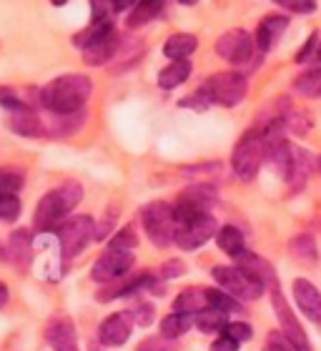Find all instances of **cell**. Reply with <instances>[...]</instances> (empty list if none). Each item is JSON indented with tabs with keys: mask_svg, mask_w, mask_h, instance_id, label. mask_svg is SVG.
<instances>
[{
	"mask_svg": "<svg viewBox=\"0 0 321 351\" xmlns=\"http://www.w3.org/2000/svg\"><path fill=\"white\" fill-rule=\"evenodd\" d=\"M91 93H93V83H91L88 75H60L45 88H40V106L48 113H56V116L78 113L91 101Z\"/></svg>",
	"mask_w": 321,
	"mask_h": 351,
	"instance_id": "obj_1",
	"label": "cell"
},
{
	"mask_svg": "<svg viewBox=\"0 0 321 351\" xmlns=\"http://www.w3.org/2000/svg\"><path fill=\"white\" fill-rule=\"evenodd\" d=\"M80 198H83V186L78 181H66L60 183L58 189L48 191L38 201L36 219H33L36 231H53V228H58L66 221L68 213L80 204Z\"/></svg>",
	"mask_w": 321,
	"mask_h": 351,
	"instance_id": "obj_2",
	"label": "cell"
},
{
	"mask_svg": "<svg viewBox=\"0 0 321 351\" xmlns=\"http://www.w3.org/2000/svg\"><path fill=\"white\" fill-rule=\"evenodd\" d=\"M75 45L83 51V63L86 66H108L110 60L116 58L121 36L113 28V23L106 18V21H93L86 28V33L75 36Z\"/></svg>",
	"mask_w": 321,
	"mask_h": 351,
	"instance_id": "obj_3",
	"label": "cell"
},
{
	"mask_svg": "<svg viewBox=\"0 0 321 351\" xmlns=\"http://www.w3.org/2000/svg\"><path fill=\"white\" fill-rule=\"evenodd\" d=\"M263 161H266V141H263V133L254 125L236 143L231 154V171L241 181H254Z\"/></svg>",
	"mask_w": 321,
	"mask_h": 351,
	"instance_id": "obj_4",
	"label": "cell"
},
{
	"mask_svg": "<svg viewBox=\"0 0 321 351\" xmlns=\"http://www.w3.org/2000/svg\"><path fill=\"white\" fill-rule=\"evenodd\" d=\"M143 228H146L148 239L158 246V249H168L171 243H176V234H178V223H176L174 206L166 201H154L148 204L141 213Z\"/></svg>",
	"mask_w": 321,
	"mask_h": 351,
	"instance_id": "obj_5",
	"label": "cell"
},
{
	"mask_svg": "<svg viewBox=\"0 0 321 351\" xmlns=\"http://www.w3.org/2000/svg\"><path fill=\"white\" fill-rule=\"evenodd\" d=\"M206 95L211 98V103H219L224 108H234L246 98V75L236 73V71H226V73H216L211 78H206L201 86Z\"/></svg>",
	"mask_w": 321,
	"mask_h": 351,
	"instance_id": "obj_6",
	"label": "cell"
},
{
	"mask_svg": "<svg viewBox=\"0 0 321 351\" xmlns=\"http://www.w3.org/2000/svg\"><path fill=\"white\" fill-rule=\"evenodd\" d=\"M211 274L216 278V284L239 301H256L266 291V286L261 281H256L254 276H248L241 266H216Z\"/></svg>",
	"mask_w": 321,
	"mask_h": 351,
	"instance_id": "obj_7",
	"label": "cell"
},
{
	"mask_svg": "<svg viewBox=\"0 0 321 351\" xmlns=\"http://www.w3.org/2000/svg\"><path fill=\"white\" fill-rule=\"evenodd\" d=\"M95 239V221L91 216H71L58 226V241L60 251L66 258L78 256L80 251L86 249L88 241Z\"/></svg>",
	"mask_w": 321,
	"mask_h": 351,
	"instance_id": "obj_8",
	"label": "cell"
},
{
	"mask_svg": "<svg viewBox=\"0 0 321 351\" xmlns=\"http://www.w3.org/2000/svg\"><path fill=\"white\" fill-rule=\"evenodd\" d=\"M151 289H154V293H163V286L156 284V276L151 271H131V274H126V276L103 286L101 291L95 293V299L106 304V301L131 296V293H139V291H151Z\"/></svg>",
	"mask_w": 321,
	"mask_h": 351,
	"instance_id": "obj_9",
	"label": "cell"
},
{
	"mask_svg": "<svg viewBox=\"0 0 321 351\" xmlns=\"http://www.w3.org/2000/svg\"><path fill=\"white\" fill-rule=\"evenodd\" d=\"M256 51H259V48H256V38L248 36L243 28L226 30V33L216 40L219 58H224L226 63H231V66H246V63H251Z\"/></svg>",
	"mask_w": 321,
	"mask_h": 351,
	"instance_id": "obj_10",
	"label": "cell"
},
{
	"mask_svg": "<svg viewBox=\"0 0 321 351\" xmlns=\"http://www.w3.org/2000/svg\"><path fill=\"white\" fill-rule=\"evenodd\" d=\"M133 258L131 251H118V249H106L98 256V261L93 263V271H91V278L98 281V284H110V281H116V278L126 276V274H131Z\"/></svg>",
	"mask_w": 321,
	"mask_h": 351,
	"instance_id": "obj_11",
	"label": "cell"
},
{
	"mask_svg": "<svg viewBox=\"0 0 321 351\" xmlns=\"http://www.w3.org/2000/svg\"><path fill=\"white\" fill-rule=\"evenodd\" d=\"M216 234H219V223H216V219H213L211 213H204V216H198V219L178 226L176 243H178L183 251H196V249H201L206 241H211Z\"/></svg>",
	"mask_w": 321,
	"mask_h": 351,
	"instance_id": "obj_12",
	"label": "cell"
},
{
	"mask_svg": "<svg viewBox=\"0 0 321 351\" xmlns=\"http://www.w3.org/2000/svg\"><path fill=\"white\" fill-rule=\"evenodd\" d=\"M269 291H271V304H274V311H276V319H278V324H281V331H284L286 337L292 339L294 344L299 346L301 351H311V346H309V339H307V331H304V326L299 324V319L294 316V311L289 308V304H286L284 293H281V286L274 284Z\"/></svg>",
	"mask_w": 321,
	"mask_h": 351,
	"instance_id": "obj_13",
	"label": "cell"
},
{
	"mask_svg": "<svg viewBox=\"0 0 321 351\" xmlns=\"http://www.w3.org/2000/svg\"><path fill=\"white\" fill-rule=\"evenodd\" d=\"M311 169H314V158H311V154H309L307 148L292 146V161H289V169H286V176H284L292 193H299V191L307 186Z\"/></svg>",
	"mask_w": 321,
	"mask_h": 351,
	"instance_id": "obj_14",
	"label": "cell"
},
{
	"mask_svg": "<svg viewBox=\"0 0 321 351\" xmlns=\"http://www.w3.org/2000/svg\"><path fill=\"white\" fill-rule=\"evenodd\" d=\"M294 301L304 311L307 319L314 324H321V291L309 278H296L294 281Z\"/></svg>",
	"mask_w": 321,
	"mask_h": 351,
	"instance_id": "obj_15",
	"label": "cell"
},
{
	"mask_svg": "<svg viewBox=\"0 0 321 351\" xmlns=\"http://www.w3.org/2000/svg\"><path fill=\"white\" fill-rule=\"evenodd\" d=\"M45 339L53 346V351H78L75 344V326L68 316H56L51 319L48 329H45Z\"/></svg>",
	"mask_w": 321,
	"mask_h": 351,
	"instance_id": "obj_16",
	"label": "cell"
},
{
	"mask_svg": "<svg viewBox=\"0 0 321 351\" xmlns=\"http://www.w3.org/2000/svg\"><path fill=\"white\" fill-rule=\"evenodd\" d=\"M33 251V239H30V231L28 228H18L10 234L5 243V261H10L15 269L25 271L30 266V254Z\"/></svg>",
	"mask_w": 321,
	"mask_h": 351,
	"instance_id": "obj_17",
	"label": "cell"
},
{
	"mask_svg": "<svg viewBox=\"0 0 321 351\" xmlns=\"http://www.w3.org/2000/svg\"><path fill=\"white\" fill-rule=\"evenodd\" d=\"M131 316H128V311L126 314H113L108 316L106 322L101 324V329H98V337H101V344L103 346H121L128 341V337H131Z\"/></svg>",
	"mask_w": 321,
	"mask_h": 351,
	"instance_id": "obj_18",
	"label": "cell"
},
{
	"mask_svg": "<svg viewBox=\"0 0 321 351\" xmlns=\"http://www.w3.org/2000/svg\"><path fill=\"white\" fill-rule=\"evenodd\" d=\"M8 125H10V131L23 136V138H40V136H48V133H45L43 116H38L33 108L10 113V116H8Z\"/></svg>",
	"mask_w": 321,
	"mask_h": 351,
	"instance_id": "obj_19",
	"label": "cell"
},
{
	"mask_svg": "<svg viewBox=\"0 0 321 351\" xmlns=\"http://www.w3.org/2000/svg\"><path fill=\"white\" fill-rule=\"evenodd\" d=\"M286 28H289V18H284V15H266L259 23V28H256V48H259V53H269L278 43V38L284 36Z\"/></svg>",
	"mask_w": 321,
	"mask_h": 351,
	"instance_id": "obj_20",
	"label": "cell"
},
{
	"mask_svg": "<svg viewBox=\"0 0 321 351\" xmlns=\"http://www.w3.org/2000/svg\"><path fill=\"white\" fill-rule=\"evenodd\" d=\"M236 261H239V266L246 271L248 276H254L256 281H261V284L266 286V291H269L274 284H278L276 271H274V266H271L266 258L256 256V254H251V251H243V254H241Z\"/></svg>",
	"mask_w": 321,
	"mask_h": 351,
	"instance_id": "obj_21",
	"label": "cell"
},
{
	"mask_svg": "<svg viewBox=\"0 0 321 351\" xmlns=\"http://www.w3.org/2000/svg\"><path fill=\"white\" fill-rule=\"evenodd\" d=\"M206 308H209V289H198V286L183 289L174 301V311H178V314L193 316L206 311Z\"/></svg>",
	"mask_w": 321,
	"mask_h": 351,
	"instance_id": "obj_22",
	"label": "cell"
},
{
	"mask_svg": "<svg viewBox=\"0 0 321 351\" xmlns=\"http://www.w3.org/2000/svg\"><path fill=\"white\" fill-rule=\"evenodd\" d=\"M143 51H146V43L139 40V38H131L128 43H121L118 45L116 58L110 60L113 63V73H126V71L136 68L139 60L143 58Z\"/></svg>",
	"mask_w": 321,
	"mask_h": 351,
	"instance_id": "obj_23",
	"label": "cell"
},
{
	"mask_svg": "<svg viewBox=\"0 0 321 351\" xmlns=\"http://www.w3.org/2000/svg\"><path fill=\"white\" fill-rule=\"evenodd\" d=\"M83 121H86V113H83V110H78V113H66V116L48 113V118H43L45 133H48V136H71V133L80 131Z\"/></svg>",
	"mask_w": 321,
	"mask_h": 351,
	"instance_id": "obj_24",
	"label": "cell"
},
{
	"mask_svg": "<svg viewBox=\"0 0 321 351\" xmlns=\"http://www.w3.org/2000/svg\"><path fill=\"white\" fill-rule=\"evenodd\" d=\"M198 48V38L191 33H176V36L166 38L163 43V56L171 60H189Z\"/></svg>",
	"mask_w": 321,
	"mask_h": 351,
	"instance_id": "obj_25",
	"label": "cell"
},
{
	"mask_svg": "<svg viewBox=\"0 0 321 351\" xmlns=\"http://www.w3.org/2000/svg\"><path fill=\"white\" fill-rule=\"evenodd\" d=\"M278 106H281L278 116L284 121L286 133H292V136H307V133L311 131V118H309L304 110L294 108V106H289L286 101H278Z\"/></svg>",
	"mask_w": 321,
	"mask_h": 351,
	"instance_id": "obj_26",
	"label": "cell"
},
{
	"mask_svg": "<svg viewBox=\"0 0 321 351\" xmlns=\"http://www.w3.org/2000/svg\"><path fill=\"white\" fill-rule=\"evenodd\" d=\"M163 3L166 0H139L136 3V8L131 10V15H128V21H126V25L131 30L141 28V25H146V23H151L154 18H158L160 10H163Z\"/></svg>",
	"mask_w": 321,
	"mask_h": 351,
	"instance_id": "obj_27",
	"label": "cell"
},
{
	"mask_svg": "<svg viewBox=\"0 0 321 351\" xmlns=\"http://www.w3.org/2000/svg\"><path fill=\"white\" fill-rule=\"evenodd\" d=\"M183 176H189L191 181H198L204 186H216V183L224 178V166L219 161L213 163H198V166H186L181 169Z\"/></svg>",
	"mask_w": 321,
	"mask_h": 351,
	"instance_id": "obj_28",
	"label": "cell"
},
{
	"mask_svg": "<svg viewBox=\"0 0 321 351\" xmlns=\"http://www.w3.org/2000/svg\"><path fill=\"white\" fill-rule=\"evenodd\" d=\"M216 243L224 254H228L231 258H239L243 251H246V241H243V234H241L236 226H224L219 228L216 234Z\"/></svg>",
	"mask_w": 321,
	"mask_h": 351,
	"instance_id": "obj_29",
	"label": "cell"
},
{
	"mask_svg": "<svg viewBox=\"0 0 321 351\" xmlns=\"http://www.w3.org/2000/svg\"><path fill=\"white\" fill-rule=\"evenodd\" d=\"M191 63L189 60H171V66H166L158 73V86L171 90V88H178L181 83H186V78L191 75Z\"/></svg>",
	"mask_w": 321,
	"mask_h": 351,
	"instance_id": "obj_30",
	"label": "cell"
},
{
	"mask_svg": "<svg viewBox=\"0 0 321 351\" xmlns=\"http://www.w3.org/2000/svg\"><path fill=\"white\" fill-rule=\"evenodd\" d=\"M289 251H292V256L301 263H316L319 261V249H316V241L311 234H299L294 236L292 241H289Z\"/></svg>",
	"mask_w": 321,
	"mask_h": 351,
	"instance_id": "obj_31",
	"label": "cell"
},
{
	"mask_svg": "<svg viewBox=\"0 0 321 351\" xmlns=\"http://www.w3.org/2000/svg\"><path fill=\"white\" fill-rule=\"evenodd\" d=\"M193 326V316L189 314H178V311H171V314L160 322V337L171 339V341H176V339H181L186 331Z\"/></svg>",
	"mask_w": 321,
	"mask_h": 351,
	"instance_id": "obj_32",
	"label": "cell"
},
{
	"mask_svg": "<svg viewBox=\"0 0 321 351\" xmlns=\"http://www.w3.org/2000/svg\"><path fill=\"white\" fill-rule=\"evenodd\" d=\"M198 331H204V334H224V329L228 326V316L216 311V308H206L201 314H196L193 319Z\"/></svg>",
	"mask_w": 321,
	"mask_h": 351,
	"instance_id": "obj_33",
	"label": "cell"
},
{
	"mask_svg": "<svg viewBox=\"0 0 321 351\" xmlns=\"http://www.w3.org/2000/svg\"><path fill=\"white\" fill-rule=\"evenodd\" d=\"M294 90L304 98H321V68H311L294 81Z\"/></svg>",
	"mask_w": 321,
	"mask_h": 351,
	"instance_id": "obj_34",
	"label": "cell"
},
{
	"mask_svg": "<svg viewBox=\"0 0 321 351\" xmlns=\"http://www.w3.org/2000/svg\"><path fill=\"white\" fill-rule=\"evenodd\" d=\"M209 308H216L221 314H243V301L234 299L226 291H211L209 289Z\"/></svg>",
	"mask_w": 321,
	"mask_h": 351,
	"instance_id": "obj_35",
	"label": "cell"
},
{
	"mask_svg": "<svg viewBox=\"0 0 321 351\" xmlns=\"http://www.w3.org/2000/svg\"><path fill=\"white\" fill-rule=\"evenodd\" d=\"M0 106H3L5 110H10V113L30 108L28 101H25V95H23V90H15V88H5V86H0Z\"/></svg>",
	"mask_w": 321,
	"mask_h": 351,
	"instance_id": "obj_36",
	"label": "cell"
},
{
	"mask_svg": "<svg viewBox=\"0 0 321 351\" xmlns=\"http://www.w3.org/2000/svg\"><path fill=\"white\" fill-rule=\"evenodd\" d=\"M23 173L21 171H13V169H0V196H10L15 193L18 196V191L23 189Z\"/></svg>",
	"mask_w": 321,
	"mask_h": 351,
	"instance_id": "obj_37",
	"label": "cell"
},
{
	"mask_svg": "<svg viewBox=\"0 0 321 351\" xmlns=\"http://www.w3.org/2000/svg\"><path fill=\"white\" fill-rule=\"evenodd\" d=\"M136 246H139V234L133 231V226H126L121 231H116L108 243V249H118V251H133Z\"/></svg>",
	"mask_w": 321,
	"mask_h": 351,
	"instance_id": "obj_38",
	"label": "cell"
},
{
	"mask_svg": "<svg viewBox=\"0 0 321 351\" xmlns=\"http://www.w3.org/2000/svg\"><path fill=\"white\" fill-rule=\"evenodd\" d=\"M266 351H301V349L286 337L284 331H271L269 337H266Z\"/></svg>",
	"mask_w": 321,
	"mask_h": 351,
	"instance_id": "obj_39",
	"label": "cell"
},
{
	"mask_svg": "<svg viewBox=\"0 0 321 351\" xmlns=\"http://www.w3.org/2000/svg\"><path fill=\"white\" fill-rule=\"evenodd\" d=\"M21 216V201L15 193L0 196V221H15Z\"/></svg>",
	"mask_w": 321,
	"mask_h": 351,
	"instance_id": "obj_40",
	"label": "cell"
},
{
	"mask_svg": "<svg viewBox=\"0 0 321 351\" xmlns=\"http://www.w3.org/2000/svg\"><path fill=\"white\" fill-rule=\"evenodd\" d=\"M128 316H131V322L139 324V326H151L156 319V311L151 304H136V306L128 311Z\"/></svg>",
	"mask_w": 321,
	"mask_h": 351,
	"instance_id": "obj_41",
	"label": "cell"
},
{
	"mask_svg": "<svg viewBox=\"0 0 321 351\" xmlns=\"http://www.w3.org/2000/svg\"><path fill=\"white\" fill-rule=\"evenodd\" d=\"M136 351H176V341H171L166 337H151L143 339Z\"/></svg>",
	"mask_w": 321,
	"mask_h": 351,
	"instance_id": "obj_42",
	"label": "cell"
},
{
	"mask_svg": "<svg viewBox=\"0 0 321 351\" xmlns=\"http://www.w3.org/2000/svg\"><path fill=\"white\" fill-rule=\"evenodd\" d=\"M274 3H278L281 8L292 10V13H299V15H309L316 10V0H274Z\"/></svg>",
	"mask_w": 321,
	"mask_h": 351,
	"instance_id": "obj_43",
	"label": "cell"
},
{
	"mask_svg": "<svg viewBox=\"0 0 321 351\" xmlns=\"http://www.w3.org/2000/svg\"><path fill=\"white\" fill-rule=\"evenodd\" d=\"M183 274H186V263H183L181 258H171V261H166L158 269V278H163V281L178 278V276H183Z\"/></svg>",
	"mask_w": 321,
	"mask_h": 351,
	"instance_id": "obj_44",
	"label": "cell"
},
{
	"mask_svg": "<svg viewBox=\"0 0 321 351\" xmlns=\"http://www.w3.org/2000/svg\"><path fill=\"white\" fill-rule=\"evenodd\" d=\"M224 334H228V337L236 339V341L241 344V341H248V339L254 337V329L243 322H228V326L224 329Z\"/></svg>",
	"mask_w": 321,
	"mask_h": 351,
	"instance_id": "obj_45",
	"label": "cell"
},
{
	"mask_svg": "<svg viewBox=\"0 0 321 351\" xmlns=\"http://www.w3.org/2000/svg\"><path fill=\"white\" fill-rule=\"evenodd\" d=\"M181 106L183 108H196V110H206L209 106H211V98L206 95V90L204 88H198L196 93L193 95H189V98H183L181 101Z\"/></svg>",
	"mask_w": 321,
	"mask_h": 351,
	"instance_id": "obj_46",
	"label": "cell"
},
{
	"mask_svg": "<svg viewBox=\"0 0 321 351\" xmlns=\"http://www.w3.org/2000/svg\"><path fill=\"white\" fill-rule=\"evenodd\" d=\"M116 221H118V211H106V216H103V221L95 226V239H108L110 231L116 228Z\"/></svg>",
	"mask_w": 321,
	"mask_h": 351,
	"instance_id": "obj_47",
	"label": "cell"
},
{
	"mask_svg": "<svg viewBox=\"0 0 321 351\" xmlns=\"http://www.w3.org/2000/svg\"><path fill=\"white\" fill-rule=\"evenodd\" d=\"M316 48H319V33H311L309 40L301 45V51L296 53V63H307L316 56Z\"/></svg>",
	"mask_w": 321,
	"mask_h": 351,
	"instance_id": "obj_48",
	"label": "cell"
},
{
	"mask_svg": "<svg viewBox=\"0 0 321 351\" xmlns=\"http://www.w3.org/2000/svg\"><path fill=\"white\" fill-rule=\"evenodd\" d=\"M209 351H239V341L231 339L228 334H221V337L211 344V349Z\"/></svg>",
	"mask_w": 321,
	"mask_h": 351,
	"instance_id": "obj_49",
	"label": "cell"
},
{
	"mask_svg": "<svg viewBox=\"0 0 321 351\" xmlns=\"http://www.w3.org/2000/svg\"><path fill=\"white\" fill-rule=\"evenodd\" d=\"M139 0H108V5L113 13H123V10H133Z\"/></svg>",
	"mask_w": 321,
	"mask_h": 351,
	"instance_id": "obj_50",
	"label": "cell"
},
{
	"mask_svg": "<svg viewBox=\"0 0 321 351\" xmlns=\"http://www.w3.org/2000/svg\"><path fill=\"white\" fill-rule=\"evenodd\" d=\"M5 304H8V289H5V284L0 281V308L5 306Z\"/></svg>",
	"mask_w": 321,
	"mask_h": 351,
	"instance_id": "obj_51",
	"label": "cell"
},
{
	"mask_svg": "<svg viewBox=\"0 0 321 351\" xmlns=\"http://www.w3.org/2000/svg\"><path fill=\"white\" fill-rule=\"evenodd\" d=\"M178 3H181V5H196L198 0H178Z\"/></svg>",
	"mask_w": 321,
	"mask_h": 351,
	"instance_id": "obj_52",
	"label": "cell"
},
{
	"mask_svg": "<svg viewBox=\"0 0 321 351\" xmlns=\"http://www.w3.org/2000/svg\"><path fill=\"white\" fill-rule=\"evenodd\" d=\"M51 3H53V5H56V8H60V5H66L68 0H51Z\"/></svg>",
	"mask_w": 321,
	"mask_h": 351,
	"instance_id": "obj_53",
	"label": "cell"
},
{
	"mask_svg": "<svg viewBox=\"0 0 321 351\" xmlns=\"http://www.w3.org/2000/svg\"><path fill=\"white\" fill-rule=\"evenodd\" d=\"M0 258H5V246L0 243Z\"/></svg>",
	"mask_w": 321,
	"mask_h": 351,
	"instance_id": "obj_54",
	"label": "cell"
},
{
	"mask_svg": "<svg viewBox=\"0 0 321 351\" xmlns=\"http://www.w3.org/2000/svg\"><path fill=\"white\" fill-rule=\"evenodd\" d=\"M316 171H319V173H321V156H319V158H316Z\"/></svg>",
	"mask_w": 321,
	"mask_h": 351,
	"instance_id": "obj_55",
	"label": "cell"
}]
</instances>
